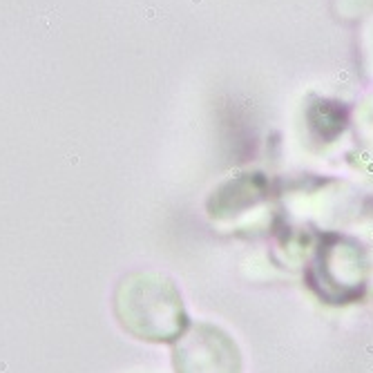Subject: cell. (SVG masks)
<instances>
[{
    "label": "cell",
    "instance_id": "6da1fadb",
    "mask_svg": "<svg viewBox=\"0 0 373 373\" xmlns=\"http://www.w3.org/2000/svg\"><path fill=\"white\" fill-rule=\"evenodd\" d=\"M121 326L139 340L170 342L183 335L186 311L174 284L156 273H132L114 293Z\"/></svg>",
    "mask_w": 373,
    "mask_h": 373
},
{
    "label": "cell",
    "instance_id": "7a4b0ae2",
    "mask_svg": "<svg viewBox=\"0 0 373 373\" xmlns=\"http://www.w3.org/2000/svg\"><path fill=\"white\" fill-rule=\"evenodd\" d=\"M179 373H239V353L219 329L199 324L174 348Z\"/></svg>",
    "mask_w": 373,
    "mask_h": 373
}]
</instances>
